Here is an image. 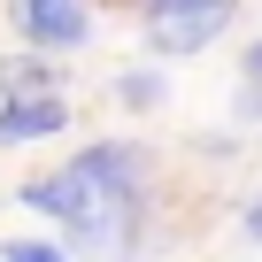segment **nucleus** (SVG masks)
Instances as JSON below:
<instances>
[{
    "label": "nucleus",
    "mask_w": 262,
    "mask_h": 262,
    "mask_svg": "<svg viewBox=\"0 0 262 262\" xmlns=\"http://www.w3.org/2000/svg\"><path fill=\"white\" fill-rule=\"evenodd\" d=\"M16 201L54 216L85 262H139L155 239V155L139 139H93L62 170L24 178Z\"/></svg>",
    "instance_id": "1"
},
{
    "label": "nucleus",
    "mask_w": 262,
    "mask_h": 262,
    "mask_svg": "<svg viewBox=\"0 0 262 262\" xmlns=\"http://www.w3.org/2000/svg\"><path fill=\"white\" fill-rule=\"evenodd\" d=\"M8 31L31 54H77L100 31V16H93V0H8Z\"/></svg>",
    "instance_id": "2"
},
{
    "label": "nucleus",
    "mask_w": 262,
    "mask_h": 262,
    "mask_svg": "<svg viewBox=\"0 0 262 262\" xmlns=\"http://www.w3.org/2000/svg\"><path fill=\"white\" fill-rule=\"evenodd\" d=\"M231 16H239V0H178V8L147 16L139 31H147L155 54H208V47L231 31Z\"/></svg>",
    "instance_id": "3"
},
{
    "label": "nucleus",
    "mask_w": 262,
    "mask_h": 262,
    "mask_svg": "<svg viewBox=\"0 0 262 262\" xmlns=\"http://www.w3.org/2000/svg\"><path fill=\"white\" fill-rule=\"evenodd\" d=\"M70 131V100L62 93H31V100H0V147H39Z\"/></svg>",
    "instance_id": "4"
},
{
    "label": "nucleus",
    "mask_w": 262,
    "mask_h": 262,
    "mask_svg": "<svg viewBox=\"0 0 262 262\" xmlns=\"http://www.w3.org/2000/svg\"><path fill=\"white\" fill-rule=\"evenodd\" d=\"M108 100H116V108H131V116H155V108L170 100V77H162V70H147V62H139V70H116V77H108Z\"/></svg>",
    "instance_id": "5"
},
{
    "label": "nucleus",
    "mask_w": 262,
    "mask_h": 262,
    "mask_svg": "<svg viewBox=\"0 0 262 262\" xmlns=\"http://www.w3.org/2000/svg\"><path fill=\"white\" fill-rule=\"evenodd\" d=\"M31 93H62L54 54H16V62H0V100H31Z\"/></svg>",
    "instance_id": "6"
},
{
    "label": "nucleus",
    "mask_w": 262,
    "mask_h": 262,
    "mask_svg": "<svg viewBox=\"0 0 262 262\" xmlns=\"http://www.w3.org/2000/svg\"><path fill=\"white\" fill-rule=\"evenodd\" d=\"M0 262H70V247H54V239H8Z\"/></svg>",
    "instance_id": "7"
},
{
    "label": "nucleus",
    "mask_w": 262,
    "mask_h": 262,
    "mask_svg": "<svg viewBox=\"0 0 262 262\" xmlns=\"http://www.w3.org/2000/svg\"><path fill=\"white\" fill-rule=\"evenodd\" d=\"M239 77H247V85H262V31H254V47L239 54Z\"/></svg>",
    "instance_id": "8"
},
{
    "label": "nucleus",
    "mask_w": 262,
    "mask_h": 262,
    "mask_svg": "<svg viewBox=\"0 0 262 262\" xmlns=\"http://www.w3.org/2000/svg\"><path fill=\"white\" fill-rule=\"evenodd\" d=\"M239 231H247V239H262V201H247V208H239Z\"/></svg>",
    "instance_id": "9"
},
{
    "label": "nucleus",
    "mask_w": 262,
    "mask_h": 262,
    "mask_svg": "<svg viewBox=\"0 0 262 262\" xmlns=\"http://www.w3.org/2000/svg\"><path fill=\"white\" fill-rule=\"evenodd\" d=\"M123 8H131V16L147 24V16H162V8H178V0H123Z\"/></svg>",
    "instance_id": "10"
}]
</instances>
